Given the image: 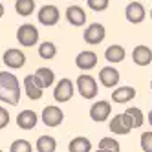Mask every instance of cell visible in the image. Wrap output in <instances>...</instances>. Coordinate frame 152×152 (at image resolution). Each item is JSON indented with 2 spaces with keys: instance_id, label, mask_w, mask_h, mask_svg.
Instances as JSON below:
<instances>
[{
  "instance_id": "e575fe53",
  "label": "cell",
  "mask_w": 152,
  "mask_h": 152,
  "mask_svg": "<svg viewBox=\"0 0 152 152\" xmlns=\"http://www.w3.org/2000/svg\"><path fill=\"white\" fill-rule=\"evenodd\" d=\"M150 18H152V9H150Z\"/></svg>"
},
{
  "instance_id": "7a4b0ae2",
  "label": "cell",
  "mask_w": 152,
  "mask_h": 152,
  "mask_svg": "<svg viewBox=\"0 0 152 152\" xmlns=\"http://www.w3.org/2000/svg\"><path fill=\"white\" fill-rule=\"evenodd\" d=\"M77 92L81 97L84 99H95L97 94H99V88H97V81L92 77L90 73H81L77 77Z\"/></svg>"
},
{
  "instance_id": "f546056e",
  "label": "cell",
  "mask_w": 152,
  "mask_h": 152,
  "mask_svg": "<svg viewBox=\"0 0 152 152\" xmlns=\"http://www.w3.org/2000/svg\"><path fill=\"white\" fill-rule=\"evenodd\" d=\"M9 121H11V117H9V112L6 110L4 106H0V130L6 128L9 125Z\"/></svg>"
},
{
  "instance_id": "ba28073f",
  "label": "cell",
  "mask_w": 152,
  "mask_h": 152,
  "mask_svg": "<svg viewBox=\"0 0 152 152\" xmlns=\"http://www.w3.org/2000/svg\"><path fill=\"white\" fill-rule=\"evenodd\" d=\"M104 37H106V29L99 22L90 24L84 29V33H83V39H84L86 44H101V42L104 40Z\"/></svg>"
},
{
  "instance_id": "52a82bcc",
  "label": "cell",
  "mask_w": 152,
  "mask_h": 152,
  "mask_svg": "<svg viewBox=\"0 0 152 152\" xmlns=\"http://www.w3.org/2000/svg\"><path fill=\"white\" fill-rule=\"evenodd\" d=\"M112 114V103H108V101H95L92 106H90V119L95 123H103L106 121L108 117H110Z\"/></svg>"
},
{
  "instance_id": "9c48e42d",
  "label": "cell",
  "mask_w": 152,
  "mask_h": 152,
  "mask_svg": "<svg viewBox=\"0 0 152 152\" xmlns=\"http://www.w3.org/2000/svg\"><path fill=\"white\" fill-rule=\"evenodd\" d=\"M2 61L7 68L20 70V68H24V64H26V55L17 48H7L2 55Z\"/></svg>"
},
{
  "instance_id": "ffe728a7",
  "label": "cell",
  "mask_w": 152,
  "mask_h": 152,
  "mask_svg": "<svg viewBox=\"0 0 152 152\" xmlns=\"http://www.w3.org/2000/svg\"><path fill=\"white\" fill-rule=\"evenodd\" d=\"M126 57V51L123 46H119V44H112V46H108L106 51H104V59L108 62H112V64H117V62H123Z\"/></svg>"
},
{
  "instance_id": "44dd1931",
  "label": "cell",
  "mask_w": 152,
  "mask_h": 152,
  "mask_svg": "<svg viewBox=\"0 0 152 152\" xmlns=\"http://www.w3.org/2000/svg\"><path fill=\"white\" fill-rule=\"evenodd\" d=\"M90 150H92V143L84 136H77L68 143V152H90Z\"/></svg>"
},
{
  "instance_id": "d4e9b609",
  "label": "cell",
  "mask_w": 152,
  "mask_h": 152,
  "mask_svg": "<svg viewBox=\"0 0 152 152\" xmlns=\"http://www.w3.org/2000/svg\"><path fill=\"white\" fill-rule=\"evenodd\" d=\"M39 55H40V59H44V61H51L53 57L57 55L55 44L50 42V40H44L42 44H39Z\"/></svg>"
},
{
  "instance_id": "836d02e7",
  "label": "cell",
  "mask_w": 152,
  "mask_h": 152,
  "mask_svg": "<svg viewBox=\"0 0 152 152\" xmlns=\"http://www.w3.org/2000/svg\"><path fill=\"white\" fill-rule=\"evenodd\" d=\"M150 90H152V79H150Z\"/></svg>"
},
{
  "instance_id": "83f0119b",
  "label": "cell",
  "mask_w": 152,
  "mask_h": 152,
  "mask_svg": "<svg viewBox=\"0 0 152 152\" xmlns=\"http://www.w3.org/2000/svg\"><path fill=\"white\" fill-rule=\"evenodd\" d=\"M108 4H110V0H86V6H88L92 11H104V9L108 7Z\"/></svg>"
},
{
  "instance_id": "603a6c76",
  "label": "cell",
  "mask_w": 152,
  "mask_h": 152,
  "mask_svg": "<svg viewBox=\"0 0 152 152\" xmlns=\"http://www.w3.org/2000/svg\"><path fill=\"white\" fill-rule=\"evenodd\" d=\"M35 75H37V79L40 81V84H42V88H50V86L55 83V73H53V70H50V68H39L37 72H35Z\"/></svg>"
},
{
  "instance_id": "ac0fdd59",
  "label": "cell",
  "mask_w": 152,
  "mask_h": 152,
  "mask_svg": "<svg viewBox=\"0 0 152 152\" xmlns=\"http://www.w3.org/2000/svg\"><path fill=\"white\" fill-rule=\"evenodd\" d=\"M136 88H132V86H119V88H115L112 92V101L114 103H119V104H125L128 101H132L136 97Z\"/></svg>"
},
{
  "instance_id": "9a60e30c",
  "label": "cell",
  "mask_w": 152,
  "mask_h": 152,
  "mask_svg": "<svg viewBox=\"0 0 152 152\" xmlns=\"http://www.w3.org/2000/svg\"><path fill=\"white\" fill-rule=\"evenodd\" d=\"M99 83L104 86V88H114L119 83V72L114 66H104L99 72Z\"/></svg>"
},
{
  "instance_id": "4316f807",
  "label": "cell",
  "mask_w": 152,
  "mask_h": 152,
  "mask_svg": "<svg viewBox=\"0 0 152 152\" xmlns=\"http://www.w3.org/2000/svg\"><path fill=\"white\" fill-rule=\"evenodd\" d=\"M99 148H106V150L119 152V150H121V145H119L114 137H103V139L99 141Z\"/></svg>"
},
{
  "instance_id": "2e32d148",
  "label": "cell",
  "mask_w": 152,
  "mask_h": 152,
  "mask_svg": "<svg viewBox=\"0 0 152 152\" xmlns=\"http://www.w3.org/2000/svg\"><path fill=\"white\" fill-rule=\"evenodd\" d=\"M64 15H66L68 22L72 26H75V28H81V26L86 24V13H84V9L81 6H70Z\"/></svg>"
},
{
  "instance_id": "277c9868",
  "label": "cell",
  "mask_w": 152,
  "mask_h": 152,
  "mask_svg": "<svg viewBox=\"0 0 152 152\" xmlns=\"http://www.w3.org/2000/svg\"><path fill=\"white\" fill-rule=\"evenodd\" d=\"M39 22L42 26H46V28H51V26H55L59 22V18H61V11H59V7L57 6H53V4H46V6H42L39 9Z\"/></svg>"
},
{
  "instance_id": "1f68e13d",
  "label": "cell",
  "mask_w": 152,
  "mask_h": 152,
  "mask_svg": "<svg viewBox=\"0 0 152 152\" xmlns=\"http://www.w3.org/2000/svg\"><path fill=\"white\" fill-rule=\"evenodd\" d=\"M2 17H4V6L0 4V18H2Z\"/></svg>"
},
{
  "instance_id": "d6986e66",
  "label": "cell",
  "mask_w": 152,
  "mask_h": 152,
  "mask_svg": "<svg viewBox=\"0 0 152 152\" xmlns=\"http://www.w3.org/2000/svg\"><path fill=\"white\" fill-rule=\"evenodd\" d=\"M123 114L126 115V119H128L130 126H132V130L143 126V123H145V115H143V112H141V108H137V106H130V108H126Z\"/></svg>"
},
{
  "instance_id": "484cf974",
  "label": "cell",
  "mask_w": 152,
  "mask_h": 152,
  "mask_svg": "<svg viewBox=\"0 0 152 152\" xmlns=\"http://www.w3.org/2000/svg\"><path fill=\"white\" fill-rule=\"evenodd\" d=\"M9 152H33V147L28 139H15L9 147Z\"/></svg>"
},
{
  "instance_id": "8992f818",
  "label": "cell",
  "mask_w": 152,
  "mask_h": 152,
  "mask_svg": "<svg viewBox=\"0 0 152 152\" xmlns=\"http://www.w3.org/2000/svg\"><path fill=\"white\" fill-rule=\"evenodd\" d=\"M73 83L72 79H61L57 84H55V88H53V99H55L57 103H66L70 101L72 97H73Z\"/></svg>"
},
{
  "instance_id": "3957f363",
  "label": "cell",
  "mask_w": 152,
  "mask_h": 152,
  "mask_svg": "<svg viewBox=\"0 0 152 152\" xmlns=\"http://www.w3.org/2000/svg\"><path fill=\"white\" fill-rule=\"evenodd\" d=\"M39 37H40L39 35V29L33 24H22L17 29V40H18V44L24 46V48L35 46L37 42H39Z\"/></svg>"
},
{
  "instance_id": "cb8c5ba5",
  "label": "cell",
  "mask_w": 152,
  "mask_h": 152,
  "mask_svg": "<svg viewBox=\"0 0 152 152\" xmlns=\"http://www.w3.org/2000/svg\"><path fill=\"white\" fill-rule=\"evenodd\" d=\"M15 11L20 17H29L35 11V0H17L15 2Z\"/></svg>"
},
{
  "instance_id": "8fae6325",
  "label": "cell",
  "mask_w": 152,
  "mask_h": 152,
  "mask_svg": "<svg viewBox=\"0 0 152 152\" xmlns=\"http://www.w3.org/2000/svg\"><path fill=\"white\" fill-rule=\"evenodd\" d=\"M125 17H126V20L130 24H141L145 20V17H147V11H145V7H143V4L141 2H130L128 6H126V9H125Z\"/></svg>"
},
{
  "instance_id": "e0dca14e",
  "label": "cell",
  "mask_w": 152,
  "mask_h": 152,
  "mask_svg": "<svg viewBox=\"0 0 152 152\" xmlns=\"http://www.w3.org/2000/svg\"><path fill=\"white\" fill-rule=\"evenodd\" d=\"M37 123H39V115L33 110H22L17 115V125H18V128H22V130L35 128Z\"/></svg>"
},
{
  "instance_id": "f1b7e54d",
  "label": "cell",
  "mask_w": 152,
  "mask_h": 152,
  "mask_svg": "<svg viewBox=\"0 0 152 152\" xmlns=\"http://www.w3.org/2000/svg\"><path fill=\"white\" fill-rule=\"evenodd\" d=\"M139 145L143 152H152V132H143L139 139Z\"/></svg>"
},
{
  "instance_id": "4fadbf2b",
  "label": "cell",
  "mask_w": 152,
  "mask_h": 152,
  "mask_svg": "<svg viewBox=\"0 0 152 152\" xmlns=\"http://www.w3.org/2000/svg\"><path fill=\"white\" fill-rule=\"evenodd\" d=\"M97 55L94 51H90V50H84V51H81L77 57H75V64H77V68L79 70H83V72H90V70H94L95 66H97Z\"/></svg>"
},
{
  "instance_id": "7c38bea8",
  "label": "cell",
  "mask_w": 152,
  "mask_h": 152,
  "mask_svg": "<svg viewBox=\"0 0 152 152\" xmlns=\"http://www.w3.org/2000/svg\"><path fill=\"white\" fill-rule=\"evenodd\" d=\"M108 126H110V132L115 134V136H126V134H130V130H132V126H130V123H128V119H126L125 114L114 115L110 119V125Z\"/></svg>"
},
{
  "instance_id": "d6a6232c",
  "label": "cell",
  "mask_w": 152,
  "mask_h": 152,
  "mask_svg": "<svg viewBox=\"0 0 152 152\" xmlns=\"http://www.w3.org/2000/svg\"><path fill=\"white\" fill-rule=\"evenodd\" d=\"M95 152H114V150H106V148H97Z\"/></svg>"
},
{
  "instance_id": "6da1fadb",
  "label": "cell",
  "mask_w": 152,
  "mask_h": 152,
  "mask_svg": "<svg viewBox=\"0 0 152 152\" xmlns=\"http://www.w3.org/2000/svg\"><path fill=\"white\" fill-rule=\"evenodd\" d=\"M20 92L22 88L17 75L11 72H0V101L15 106L20 101Z\"/></svg>"
},
{
  "instance_id": "5bb4252c",
  "label": "cell",
  "mask_w": 152,
  "mask_h": 152,
  "mask_svg": "<svg viewBox=\"0 0 152 152\" xmlns=\"http://www.w3.org/2000/svg\"><path fill=\"white\" fill-rule=\"evenodd\" d=\"M132 61L137 66H148L152 62V50L145 44H137L132 50Z\"/></svg>"
},
{
  "instance_id": "7402d4cb",
  "label": "cell",
  "mask_w": 152,
  "mask_h": 152,
  "mask_svg": "<svg viewBox=\"0 0 152 152\" xmlns=\"http://www.w3.org/2000/svg\"><path fill=\"white\" fill-rule=\"evenodd\" d=\"M37 152H55L57 150V141L53 136H40L35 143Z\"/></svg>"
},
{
  "instance_id": "5b68a950",
  "label": "cell",
  "mask_w": 152,
  "mask_h": 152,
  "mask_svg": "<svg viewBox=\"0 0 152 152\" xmlns=\"http://www.w3.org/2000/svg\"><path fill=\"white\" fill-rule=\"evenodd\" d=\"M40 119H42V123H44L46 126L55 128V126H59L64 121V112L61 110L59 106H55V104H48L44 110H42Z\"/></svg>"
},
{
  "instance_id": "30bf717a",
  "label": "cell",
  "mask_w": 152,
  "mask_h": 152,
  "mask_svg": "<svg viewBox=\"0 0 152 152\" xmlns=\"http://www.w3.org/2000/svg\"><path fill=\"white\" fill-rule=\"evenodd\" d=\"M24 92L26 95L29 97L31 101H39L42 94H44V88H42V84L40 81L37 79V75H26V79H24Z\"/></svg>"
},
{
  "instance_id": "d590c367",
  "label": "cell",
  "mask_w": 152,
  "mask_h": 152,
  "mask_svg": "<svg viewBox=\"0 0 152 152\" xmlns=\"http://www.w3.org/2000/svg\"><path fill=\"white\" fill-rule=\"evenodd\" d=\"M0 152H4V150H0Z\"/></svg>"
},
{
  "instance_id": "4dcf8cb0",
  "label": "cell",
  "mask_w": 152,
  "mask_h": 152,
  "mask_svg": "<svg viewBox=\"0 0 152 152\" xmlns=\"http://www.w3.org/2000/svg\"><path fill=\"white\" fill-rule=\"evenodd\" d=\"M148 125H150V126H152V110H150V112H148Z\"/></svg>"
}]
</instances>
